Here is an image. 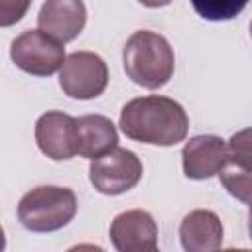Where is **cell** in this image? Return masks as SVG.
I'll return each instance as SVG.
<instances>
[{"mask_svg": "<svg viewBox=\"0 0 252 252\" xmlns=\"http://www.w3.org/2000/svg\"><path fill=\"white\" fill-rule=\"evenodd\" d=\"M219 177L226 191L242 201L250 203V130H240L226 142V156L222 167L219 169Z\"/></svg>", "mask_w": 252, "mask_h": 252, "instance_id": "9c48e42d", "label": "cell"}, {"mask_svg": "<svg viewBox=\"0 0 252 252\" xmlns=\"http://www.w3.org/2000/svg\"><path fill=\"white\" fill-rule=\"evenodd\" d=\"M77 215V197L69 187L41 185L28 191L18 203V219L32 232H53L67 226Z\"/></svg>", "mask_w": 252, "mask_h": 252, "instance_id": "3957f363", "label": "cell"}, {"mask_svg": "<svg viewBox=\"0 0 252 252\" xmlns=\"http://www.w3.org/2000/svg\"><path fill=\"white\" fill-rule=\"evenodd\" d=\"M108 85V67L98 53L73 51L59 69V87L71 98L91 100L104 93Z\"/></svg>", "mask_w": 252, "mask_h": 252, "instance_id": "5b68a950", "label": "cell"}, {"mask_svg": "<svg viewBox=\"0 0 252 252\" xmlns=\"http://www.w3.org/2000/svg\"><path fill=\"white\" fill-rule=\"evenodd\" d=\"M181 246L187 252H211L222 246L224 228L217 213L195 209L187 213L179 224Z\"/></svg>", "mask_w": 252, "mask_h": 252, "instance_id": "7c38bea8", "label": "cell"}, {"mask_svg": "<svg viewBox=\"0 0 252 252\" xmlns=\"http://www.w3.org/2000/svg\"><path fill=\"white\" fill-rule=\"evenodd\" d=\"M77 120V154L87 159H94L118 144V132L110 118L102 114H85Z\"/></svg>", "mask_w": 252, "mask_h": 252, "instance_id": "4fadbf2b", "label": "cell"}, {"mask_svg": "<svg viewBox=\"0 0 252 252\" xmlns=\"http://www.w3.org/2000/svg\"><path fill=\"white\" fill-rule=\"evenodd\" d=\"M4 246H6V236H4V228L0 224V250H4Z\"/></svg>", "mask_w": 252, "mask_h": 252, "instance_id": "e0dca14e", "label": "cell"}, {"mask_svg": "<svg viewBox=\"0 0 252 252\" xmlns=\"http://www.w3.org/2000/svg\"><path fill=\"white\" fill-rule=\"evenodd\" d=\"M122 63L132 83L156 91L165 87L173 77L175 55L163 35L140 30L128 37L122 49Z\"/></svg>", "mask_w": 252, "mask_h": 252, "instance_id": "7a4b0ae2", "label": "cell"}, {"mask_svg": "<svg viewBox=\"0 0 252 252\" xmlns=\"http://www.w3.org/2000/svg\"><path fill=\"white\" fill-rule=\"evenodd\" d=\"M226 156V142L220 136H193L181 150L183 173L189 179H209L219 173Z\"/></svg>", "mask_w": 252, "mask_h": 252, "instance_id": "8fae6325", "label": "cell"}, {"mask_svg": "<svg viewBox=\"0 0 252 252\" xmlns=\"http://www.w3.org/2000/svg\"><path fill=\"white\" fill-rule=\"evenodd\" d=\"M140 4H144L146 8H161V6H167L171 0H138Z\"/></svg>", "mask_w": 252, "mask_h": 252, "instance_id": "2e32d148", "label": "cell"}, {"mask_svg": "<svg viewBox=\"0 0 252 252\" xmlns=\"http://www.w3.org/2000/svg\"><path fill=\"white\" fill-rule=\"evenodd\" d=\"M246 4L248 0H191L195 12L211 22L232 20L246 8Z\"/></svg>", "mask_w": 252, "mask_h": 252, "instance_id": "5bb4252c", "label": "cell"}, {"mask_svg": "<svg viewBox=\"0 0 252 252\" xmlns=\"http://www.w3.org/2000/svg\"><path fill=\"white\" fill-rule=\"evenodd\" d=\"M10 57L24 73L49 77L61 69L65 61V47L41 30H28L12 41Z\"/></svg>", "mask_w": 252, "mask_h": 252, "instance_id": "8992f818", "label": "cell"}, {"mask_svg": "<svg viewBox=\"0 0 252 252\" xmlns=\"http://www.w3.org/2000/svg\"><path fill=\"white\" fill-rule=\"evenodd\" d=\"M35 142L41 154L55 161L71 159L77 154V120L61 110H49L35 122Z\"/></svg>", "mask_w": 252, "mask_h": 252, "instance_id": "ba28073f", "label": "cell"}, {"mask_svg": "<svg viewBox=\"0 0 252 252\" xmlns=\"http://www.w3.org/2000/svg\"><path fill=\"white\" fill-rule=\"evenodd\" d=\"M87 24V8L83 0H45L37 26L41 32L61 41L63 45L73 41Z\"/></svg>", "mask_w": 252, "mask_h": 252, "instance_id": "30bf717a", "label": "cell"}, {"mask_svg": "<svg viewBox=\"0 0 252 252\" xmlns=\"http://www.w3.org/2000/svg\"><path fill=\"white\" fill-rule=\"evenodd\" d=\"M110 242L118 252H156L158 224L148 211H124L110 222Z\"/></svg>", "mask_w": 252, "mask_h": 252, "instance_id": "52a82bcc", "label": "cell"}, {"mask_svg": "<svg viewBox=\"0 0 252 252\" xmlns=\"http://www.w3.org/2000/svg\"><path fill=\"white\" fill-rule=\"evenodd\" d=\"M118 124L130 140L152 146H175L187 136L189 116L177 100L150 94L126 102Z\"/></svg>", "mask_w": 252, "mask_h": 252, "instance_id": "6da1fadb", "label": "cell"}, {"mask_svg": "<svg viewBox=\"0 0 252 252\" xmlns=\"http://www.w3.org/2000/svg\"><path fill=\"white\" fill-rule=\"evenodd\" d=\"M144 167L140 158L126 148H112L110 152L91 159L89 179L102 195H122L138 185Z\"/></svg>", "mask_w": 252, "mask_h": 252, "instance_id": "277c9868", "label": "cell"}, {"mask_svg": "<svg viewBox=\"0 0 252 252\" xmlns=\"http://www.w3.org/2000/svg\"><path fill=\"white\" fill-rule=\"evenodd\" d=\"M33 0H0V28L18 24L30 10Z\"/></svg>", "mask_w": 252, "mask_h": 252, "instance_id": "9a60e30c", "label": "cell"}]
</instances>
